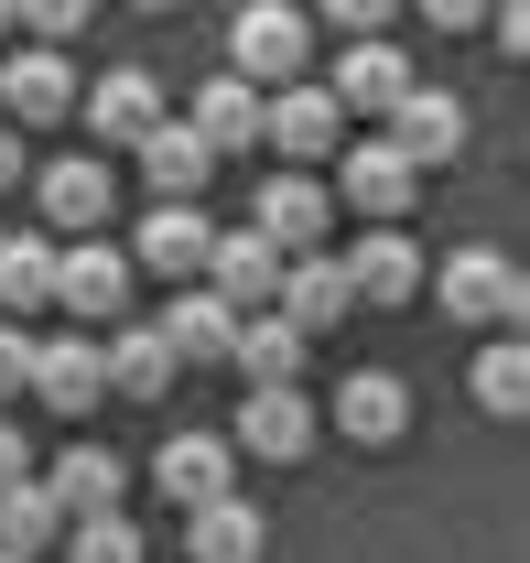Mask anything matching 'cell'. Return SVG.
Listing matches in <instances>:
<instances>
[{
	"label": "cell",
	"mask_w": 530,
	"mask_h": 563,
	"mask_svg": "<svg viewBox=\"0 0 530 563\" xmlns=\"http://www.w3.org/2000/svg\"><path fill=\"white\" fill-rule=\"evenodd\" d=\"M303 66H314V22L303 11H281V0H250L239 22H228V76L239 87H303Z\"/></svg>",
	"instance_id": "obj_1"
},
{
	"label": "cell",
	"mask_w": 530,
	"mask_h": 563,
	"mask_svg": "<svg viewBox=\"0 0 530 563\" xmlns=\"http://www.w3.org/2000/svg\"><path fill=\"white\" fill-rule=\"evenodd\" d=\"M33 207H44V239H55V250H66V239H98L109 207H120L109 152H55V163L33 174Z\"/></svg>",
	"instance_id": "obj_2"
},
{
	"label": "cell",
	"mask_w": 530,
	"mask_h": 563,
	"mask_svg": "<svg viewBox=\"0 0 530 563\" xmlns=\"http://www.w3.org/2000/svg\"><path fill=\"white\" fill-rule=\"evenodd\" d=\"M250 228H261L281 261H314V250L335 239V196H325V174H281V163H270V174H261V207H250Z\"/></svg>",
	"instance_id": "obj_3"
},
{
	"label": "cell",
	"mask_w": 530,
	"mask_h": 563,
	"mask_svg": "<svg viewBox=\"0 0 530 563\" xmlns=\"http://www.w3.org/2000/svg\"><path fill=\"white\" fill-rule=\"evenodd\" d=\"M55 303L76 314V336H109L120 303H131V261H120L109 239H66V250H55Z\"/></svg>",
	"instance_id": "obj_4"
},
{
	"label": "cell",
	"mask_w": 530,
	"mask_h": 563,
	"mask_svg": "<svg viewBox=\"0 0 530 563\" xmlns=\"http://www.w3.org/2000/svg\"><path fill=\"white\" fill-rule=\"evenodd\" d=\"M261 141L281 152V174H314L325 152H346V120H335V98L303 76V87H270L261 98Z\"/></svg>",
	"instance_id": "obj_5"
},
{
	"label": "cell",
	"mask_w": 530,
	"mask_h": 563,
	"mask_svg": "<svg viewBox=\"0 0 530 563\" xmlns=\"http://www.w3.org/2000/svg\"><path fill=\"white\" fill-rule=\"evenodd\" d=\"M314 87L335 98V120H357V109H368V120H390V109L411 98V87H422V76H411V55H400L390 33H379V44H346V55H335Z\"/></svg>",
	"instance_id": "obj_6"
},
{
	"label": "cell",
	"mask_w": 530,
	"mask_h": 563,
	"mask_svg": "<svg viewBox=\"0 0 530 563\" xmlns=\"http://www.w3.org/2000/svg\"><path fill=\"white\" fill-rule=\"evenodd\" d=\"M76 109H87L98 152H141V141L174 120V109H163V76H152V66H109L98 87H87V98H76Z\"/></svg>",
	"instance_id": "obj_7"
},
{
	"label": "cell",
	"mask_w": 530,
	"mask_h": 563,
	"mask_svg": "<svg viewBox=\"0 0 530 563\" xmlns=\"http://www.w3.org/2000/svg\"><path fill=\"white\" fill-rule=\"evenodd\" d=\"M76 98H87L76 55H44V44H22V55L0 66V120H11V131H55Z\"/></svg>",
	"instance_id": "obj_8"
},
{
	"label": "cell",
	"mask_w": 530,
	"mask_h": 563,
	"mask_svg": "<svg viewBox=\"0 0 530 563\" xmlns=\"http://www.w3.org/2000/svg\"><path fill=\"white\" fill-rule=\"evenodd\" d=\"M411 185H422V174H411V163H400L390 141H346V152H335V207H357L368 217V228H400V217H411Z\"/></svg>",
	"instance_id": "obj_9"
},
{
	"label": "cell",
	"mask_w": 530,
	"mask_h": 563,
	"mask_svg": "<svg viewBox=\"0 0 530 563\" xmlns=\"http://www.w3.org/2000/svg\"><path fill=\"white\" fill-rule=\"evenodd\" d=\"M433 292H444V314H455V325H520V314H530V282L509 272L498 250H455Z\"/></svg>",
	"instance_id": "obj_10"
},
{
	"label": "cell",
	"mask_w": 530,
	"mask_h": 563,
	"mask_svg": "<svg viewBox=\"0 0 530 563\" xmlns=\"http://www.w3.org/2000/svg\"><path fill=\"white\" fill-rule=\"evenodd\" d=\"M206 292H217L228 314H270V292H281V250H270L261 228H217V250H206Z\"/></svg>",
	"instance_id": "obj_11"
},
{
	"label": "cell",
	"mask_w": 530,
	"mask_h": 563,
	"mask_svg": "<svg viewBox=\"0 0 530 563\" xmlns=\"http://www.w3.org/2000/svg\"><path fill=\"white\" fill-rule=\"evenodd\" d=\"M206 250H217V217H206V207H152L120 261H131V272H163V282H196Z\"/></svg>",
	"instance_id": "obj_12"
},
{
	"label": "cell",
	"mask_w": 530,
	"mask_h": 563,
	"mask_svg": "<svg viewBox=\"0 0 530 563\" xmlns=\"http://www.w3.org/2000/svg\"><path fill=\"white\" fill-rule=\"evenodd\" d=\"M228 455H270V466L314 455V401H303V390H250V401H239V433H228Z\"/></svg>",
	"instance_id": "obj_13"
},
{
	"label": "cell",
	"mask_w": 530,
	"mask_h": 563,
	"mask_svg": "<svg viewBox=\"0 0 530 563\" xmlns=\"http://www.w3.org/2000/svg\"><path fill=\"white\" fill-rule=\"evenodd\" d=\"M335 272H346V303H411V292H422V239L368 228V239H357Z\"/></svg>",
	"instance_id": "obj_14"
},
{
	"label": "cell",
	"mask_w": 530,
	"mask_h": 563,
	"mask_svg": "<svg viewBox=\"0 0 530 563\" xmlns=\"http://www.w3.org/2000/svg\"><path fill=\"white\" fill-rule=\"evenodd\" d=\"M33 401H44V412H98V401H109V368H98V336H44V347H33Z\"/></svg>",
	"instance_id": "obj_15"
},
{
	"label": "cell",
	"mask_w": 530,
	"mask_h": 563,
	"mask_svg": "<svg viewBox=\"0 0 530 563\" xmlns=\"http://www.w3.org/2000/svg\"><path fill=\"white\" fill-rule=\"evenodd\" d=\"M152 477H163V498H185V520H196V509H217V498H239L228 488L239 455H228V433H174V444L152 455Z\"/></svg>",
	"instance_id": "obj_16"
},
{
	"label": "cell",
	"mask_w": 530,
	"mask_h": 563,
	"mask_svg": "<svg viewBox=\"0 0 530 563\" xmlns=\"http://www.w3.org/2000/svg\"><path fill=\"white\" fill-rule=\"evenodd\" d=\"M335 433L346 444H400L411 433V390H400L390 368H346L335 379Z\"/></svg>",
	"instance_id": "obj_17"
},
{
	"label": "cell",
	"mask_w": 530,
	"mask_h": 563,
	"mask_svg": "<svg viewBox=\"0 0 530 563\" xmlns=\"http://www.w3.org/2000/svg\"><path fill=\"white\" fill-rule=\"evenodd\" d=\"M120 488H131V466H120L109 444H66V455L44 466V498H55L66 520H109V509H120Z\"/></svg>",
	"instance_id": "obj_18"
},
{
	"label": "cell",
	"mask_w": 530,
	"mask_h": 563,
	"mask_svg": "<svg viewBox=\"0 0 530 563\" xmlns=\"http://www.w3.org/2000/svg\"><path fill=\"white\" fill-rule=\"evenodd\" d=\"M379 141H390L400 163L422 174V163H444V152H465V98H444V87H411V98L390 109V131H379Z\"/></svg>",
	"instance_id": "obj_19"
},
{
	"label": "cell",
	"mask_w": 530,
	"mask_h": 563,
	"mask_svg": "<svg viewBox=\"0 0 530 563\" xmlns=\"http://www.w3.org/2000/svg\"><path fill=\"white\" fill-rule=\"evenodd\" d=\"M270 314H281L292 336H325V325H346L357 303H346V272L314 250V261H281V292H270Z\"/></svg>",
	"instance_id": "obj_20"
},
{
	"label": "cell",
	"mask_w": 530,
	"mask_h": 563,
	"mask_svg": "<svg viewBox=\"0 0 530 563\" xmlns=\"http://www.w3.org/2000/svg\"><path fill=\"white\" fill-rule=\"evenodd\" d=\"M185 131H196L206 152H261V87H239V76L217 66L196 87V109H185Z\"/></svg>",
	"instance_id": "obj_21"
},
{
	"label": "cell",
	"mask_w": 530,
	"mask_h": 563,
	"mask_svg": "<svg viewBox=\"0 0 530 563\" xmlns=\"http://www.w3.org/2000/svg\"><path fill=\"white\" fill-rule=\"evenodd\" d=\"M152 336H163V357H174V368H206V357H228L239 314H228L217 292H196V282H185V292H174V314H163Z\"/></svg>",
	"instance_id": "obj_22"
},
{
	"label": "cell",
	"mask_w": 530,
	"mask_h": 563,
	"mask_svg": "<svg viewBox=\"0 0 530 563\" xmlns=\"http://www.w3.org/2000/svg\"><path fill=\"white\" fill-rule=\"evenodd\" d=\"M141 174H152V196H163V207H196V196H206V174H217V152H206L185 120H163V131L141 141Z\"/></svg>",
	"instance_id": "obj_23"
},
{
	"label": "cell",
	"mask_w": 530,
	"mask_h": 563,
	"mask_svg": "<svg viewBox=\"0 0 530 563\" xmlns=\"http://www.w3.org/2000/svg\"><path fill=\"white\" fill-rule=\"evenodd\" d=\"M98 368H109L120 401H163V390H174V357H163L152 325H109V336H98Z\"/></svg>",
	"instance_id": "obj_24"
},
{
	"label": "cell",
	"mask_w": 530,
	"mask_h": 563,
	"mask_svg": "<svg viewBox=\"0 0 530 563\" xmlns=\"http://www.w3.org/2000/svg\"><path fill=\"white\" fill-rule=\"evenodd\" d=\"M228 357L250 368V390H303V336H292L281 314H239V336H228Z\"/></svg>",
	"instance_id": "obj_25"
},
{
	"label": "cell",
	"mask_w": 530,
	"mask_h": 563,
	"mask_svg": "<svg viewBox=\"0 0 530 563\" xmlns=\"http://www.w3.org/2000/svg\"><path fill=\"white\" fill-rule=\"evenodd\" d=\"M261 542H270V520L250 509V498H217V509L185 520V553L196 563H261Z\"/></svg>",
	"instance_id": "obj_26"
},
{
	"label": "cell",
	"mask_w": 530,
	"mask_h": 563,
	"mask_svg": "<svg viewBox=\"0 0 530 563\" xmlns=\"http://www.w3.org/2000/svg\"><path fill=\"white\" fill-rule=\"evenodd\" d=\"M44 303H55V239L0 228V314L22 325V314H44Z\"/></svg>",
	"instance_id": "obj_27"
},
{
	"label": "cell",
	"mask_w": 530,
	"mask_h": 563,
	"mask_svg": "<svg viewBox=\"0 0 530 563\" xmlns=\"http://www.w3.org/2000/svg\"><path fill=\"white\" fill-rule=\"evenodd\" d=\"M66 542V509L44 498V477H22V488H0V553H22V563H44Z\"/></svg>",
	"instance_id": "obj_28"
},
{
	"label": "cell",
	"mask_w": 530,
	"mask_h": 563,
	"mask_svg": "<svg viewBox=\"0 0 530 563\" xmlns=\"http://www.w3.org/2000/svg\"><path fill=\"white\" fill-rule=\"evenodd\" d=\"M476 401H487L498 422H520V412H530V347H520V336H498V347L476 357Z\"/></svg>",
	"instance_id": "obj_29"
},
{
	"label": "cell",
	"mask_w": 530,
	"mask_h": 563,
	"mask_svg": "<svg viewBox=\"0 0 530 563\" xmlns=\"http://www.w3.org/2000/svg\"><path fill=\"white\" fill-rule=\"evenodd\" d=\"M66 563H152L131 509H109V520H66Z\"/></svg>",
	"instance_id": "obj_30"
},
{
	"label": "cell",
	"mask_w": 530,
	"mask_h": 563,
	"mask_svg": "<svg viewBox=\"0 0 530 563\" xmlns=\"http://www.w3.org/2000/svg\"><path fill=\"white\" fill-rule=\"evenodd\" d=\"M33 347H44V336H22V325H0V412H11V401L33 390Z\"/></svg>",
	"instance_id": "obj_31"
},
{
	"label": "cell",
	"mask_w": 530,
	"mask_h": 563,
	"mask_svg": "<svg viewBox=\"0 0 530 563\" xmlns=\"http://www.w3.org/2000/svg\"><path fill=\"white\" fill-rule=\"evenodd\" d=\"M33 33H44V55H66L76 33H87V11H76V0H44V11H33Z\"/></svg>",
	"instance_id": "obj_32"
},
{
	"label": "cell",
	"mask_w": 530,
	"mask_h": 563,
	"mask_svg": "<svg viewBox=\"0 0 530 563\" xmlns=\"http://www.w3.org/2000/svg\"><path fill=\"white\" fill-rule=\"evenodd\" d=\"M22 477H33V444H22V422L0 412V488H22Z\"/></svg>",
	"instance_id": "obj_33"
},
{
	"label": "cell",
	"mask_w": 530,
	"mask_h": 563,
	"mask_svg": "<svg viewBox=\"0 0 530 563\" xmlns=\"http://www.w3.org/2000/svg\"><path fill=\"white\" fill-rule=\"evenodd\" d=\"M22 174H33V152H22V131H11V120H0V196H11Z\"/></svg>",
	"instance_id": "obj_34"
},
{
	"label": "cell",
	"mask_w": 530,
	"mask_h": 563,
	"mask_svg": "<svg viewBox=\"0 0 530 563\" xmlns=\"http://www.w3.org/2000/svg\"><path fill=\"white\" fill-rule=\"evenodd\" d=\"M0 33H11V11H0Z\"/></svg>",
	"instance_id": "obj_35"
},
{
	"label": "cell",
	"mask_w": 530,
	"mask_h": 563,
	"mask_svg": "<svg viewBox=\"0 0 530 563\" xmlns=\"http://www.w3.org/2000/svg\"><path fill=\"white\" fill-rule=\"evenodd\" d=\"M0 563H22V553H0Z\"/></svg>",
	"instance_id": "obj_36"
}]
</instances>
